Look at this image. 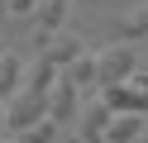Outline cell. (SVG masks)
<instances>
[{"mask_svg":"<svg viewBox=\"0 0 148 143\" xmlns=\"http://www.w3.org/2000/svg\"><path fill=\"white\" fill-rule=\"evenodd\" d=\"M143 129H148V114H115L110 129L100 133V143H138Z\"/></svg>","mask_w":148,"mask_h":143,"instance_id":"4","label":"cell"},{"mask_svg":"<svg viewBox=\"0 0 148 143\" xmlns=\"http://www.w3.org/2000/svg\"><path fill=\"white\" fill-rule=\"evenodd\" d=\"M53 138H58V124H53L48 114H43L34 129H24V143H53Z\"/></svg>","mask_w":148,"mask_h":143,"instance_id":"12","label":"cell"},{"mask_svg":"<svg viewBox=\"0 0 148 143\" xmlns=\"http://www.w3.org/2000/svg\"><path fill=\"white\" fill-rule=\"evenodd\" d=\"M38 48H43V62H53L58 72L72 62V57H81V43L72 34H48V38H38Z\"/></svg>","mask_w":148,"mask_h":143,"instance_id":"3","label":"cell"},{"mask_svg":"<svg viewBox=\"0 0 148 143\" xmlns=\"http://www.w3.org/2000/svg\"><path fill=\"white\" fill-rule=\"evenodd\" d=\"M5 10H10V14H34L38 0H5Z\"/></svg>","mask_w":148,"mask_h":143,"instance_id":"13","label":"cell"},{"mask_svg":"<svg viewBox=\"0 0 148 143\" xmlns=\"http://www.w3.org/2000/svg\"><path fill=\"white\" fill-rule=\"evenodd\" d=\"M62 81V72H58V67H53V62H43V57H38V62H34V67H24V91H34V95H43V100H48V91H53V86H58Z\"/></svg>","mask_w":148,"mask_h":143,"instance_id":"7","label":"cell"},{"mask_svg":"<svg viewBox=\"0 0 148 143\" xmlns=\"http://www.w3.org/2000/svg\"><path fill=\"white\" fill-rule=\"evenodd\" d=\"M62 81H67V86H77V91H81V86H91V81H96V57H91V53L72 57V62L62 67Z\"/></svg>","mask_w":148,"mask_h":143,"instance_id":"10","label":"cell"},{"mask_svg":"<svg viewBox=\"0 0 148 143\" xmlns=\"http://www.w3.org/2000/svg\"><path fill=\"white\" fill-rule=\"evenodd\" d=\"M0 138H5V105H0Z\"/></svg>","mask_w":148,"mask_h":143,"instance_id":"14","label":"cell"},{"mask_svg":"<svg viewBox=\"0 0 148 143\" xmlns=\"http://www.w3.org/2000/svg\"><path fill=\"white\" fill-rule=\"evenodd\" d=\"M43 114H48V100H43V95H34V91H14L10 100H5V129L24 133V129H34Z\"/></svg>","mask_w":148,"mask_h":143,"instance_id":"2","label":"cell"},{"mask_svg":"<svg viewBox=\"0 0 148 143\" xmlns=\"http://www.w3.org/2000/svg\"><path fill=\"white\" fill-rule=\"evenodd\" d=\"M14 91H24V57L5 48V53H0V105L10 100Z\"/></svg>","mask_w":148,"mask_h":143,"instance_id":"5","label":"cell"},{"mask_svg":"<svg viewBox=\"0 0 148 143\" xmlns=\"http://www.w3.org/2000/svg\"><path fill=\"white\" fill-rule=\"evenodd\" d=\"M67 5H72V0H38V10H34V19H38V29H43L38 38L62 34V14H67Z\"/></svg>","mask_w":148,"mask_h":143,"instance_id":"8","label":"cell"},{"mask_svg":"<svg viewBox=\"0 0 148 143\" xmlns=\"http://www.w3.org/2000/svg\"><path fill=\"white\" fill-rule=\"evenodd\" d=\"M134 72H138V53L129 43H110V48L96 53V81L100 86H119V81H129Z\"/></svg>","mask_w":148,"mask_h":143,"instance_id":"1","label":"cell"},{"mask_svg":"<svg viewBox=\"0 0 148 143\" xmlns=\"http://www.w3.org/2000/svg\"><path fill=\"white\" fill-rule=\"evenodd\" d=\"M77 100H81V91L77 86H67V81H58L48 91V119L53 124H62V119H72V114H77Z\"/></svg>","mask_w":148,"mask_h":143,"instance_id":"6","label":"cell"},{"mask_svg":"<svg viewBox=\"0 0 148 143\" xmlns=\"http://www.w3.org/2000/svg\"><path fill=\"white\" fill-rule=\"evenodd\" d=\"M0 143H19V138H0Z\"/></svg>","mask_w":148,"mask_h":143,"instance_id":"15","label":"cell"},{"mask_svg":"<svg viewBox=\"0 0 148 143\" xmlns=\"http://www.w3.org/2000/svg\"><path fill=\"white\" fill-rule=\"evenodd\" d=\"M110 119H115V110H110L105 100H91L86 110H81V133H91V138H100V133L110 129Z\"/></svg>","mask_w":148,"mask_h":143,"instance_id":"9","label":"cell"},{"mask_svg":"<svg viewBox=\"0 0 148 143\" xmlns=\"http://www.w3.org/2000/svg\"><path fill=\"white\" fill-rule=\"evenodd\" d=\"M143 34H148V5H138V10H129V14L119 19V43L143 38Z\"/></svg>","mask_w":148,"mask_h":143,"instance_id":"11","label":"cell"},{"mask_svg":"<svg viewBox=\"0 0 148 143\" xmlns=\"http://www.w3.org/2000/svg\"><path fill=\"white\" fill-rule=\"evenodd\" d=\"M0 10H5V0H0Z\"/></svg>","mask_w":148,"mask_h":143,"instance_id":"16","label":"cell"}]
</instances>
